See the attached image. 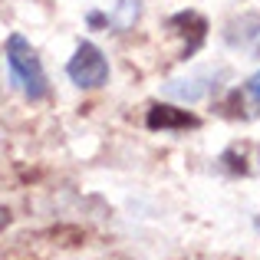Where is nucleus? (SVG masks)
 Returning <instances> with one entry per match:
<instances>
[{
  "label": "nucleus",
  "instance_id": "f257e3e1",
  "mask_svg": "<svg viewBox=\"0 0 260 260\" xmlns=\"http://www.w3.org/2000/svg\"><path fill=\"white\" fill-rule=\"evenodd\" d=\"M4 56H7V73H10V83L17 86L30 102L46 99V92H50V83H46V70H43V63H40L37 50L30 46V40L20 37V33L7 37V43H4Z\"/></svg>",
  "mask_w": 260,
  "mask_h": 260
},
{
  "label": "nucleus",
  "instance_id": "f03ea898",
  "mask_svg": "<svg viewBox=\"0 0 260 260\" xmlns=\"http://www.w3.org/2000/svg\"><path fill=\"white\" fill-rule=\"evenodd\" d=\"M109 59L106 53L99 50L95 43H79L76 53L70 56V63H66V76H70V83L76 89H99L109 83Z\"/></svg>",
  "mask_w": 260,
  "mask_h": 260
},
{
  "label": "nucleus",
  "instance_id": "7ed1b4c3",
  "mask_svg": "<svg viewBox=\"0 0 260 260\" xmlns=\"http://www.w3.org/2000/svg\"><path fill=\"white\" fill-rule=\"evenodd\" d=\"M198 119L184 109L175 106H152L148 109V128H161V132H178V128H194Z\"/></svg>",
  "mask_w": 260,
  "mask_h": 260
},
{
  "label": "nucleus",
  "instance_id": "20e7f679",
  "mask_svg": "<svg viewBox=\"0 0 260 260\" xmlns=\"http://www.w3.org/2000/svg\"><path fill=\"white\" fill-rule=\"evenodd\" d=\"M139 17H142V0H122V4L112 10L109 23H112L115 30H128V26H135Z\"/></svg>",
  "mask_w": 260,
  "mask_h": 260
},
{
  "label": "nucleus",
  "instance_id": "39448f33",
  "mask_svg": "<svg viewBox=\"0 0 260 260\" xmlns=\"http://www.w3.org/2000/svg\"><path fill=\"white\" fill-rule=\"evenodd\" d=\"M247 92H250V95H254V99L260 102V70H257V73H254V76H250V79H247Z\"/></svg>",
  "mask_w": 260,
  "mask_h": 260
},
{
  "label": "nucleus",
  "instance_id": "423d86ee",
  "mask_svg": "<svg viewBox=\"0 0 260 260\" xmlns=\"http://www.w3.org/2000/svg\"><path fill=\"white\" fill-rule=\"evenodd\" d=\"M7 224H10V211H7V208H4V204H0V231H4V228H7Z\"/></svg>",
  "mask_w": 260,
  "mask_h": 260
},
{
  "label": "nucleus",
  "instance_id": "0eeeda50",
  "mask_svg": "<svg viewBox=\"0 0 260 260\" xmlns=\"http://www.w3.org/2000/svg\"><path fill=\"white\" fill-rule=\"evenodd\" d=\"M254 228H257V234H260V217H257V221H254Z\"/></svg>",
  "mask_w": 260,
  "mask_h": 260
}]
</instances>
